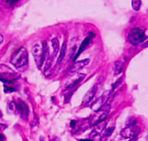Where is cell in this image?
I'll return each mask as SVG.
<instances>
[{
    "instance_id": "6da1fadb",
    "label": "cell",
    "mask_w": 148,
    "mask_h": 141,
    "mask_svg": "<svg viewBox=\"0 0 148 141\" xmlns=\"http://www.w3.org/2000/svg\"><path fill=\"white\" fill-rule=\"evenodd\" d=\"M10 62L17 68L26 66L28 63V53L24 47H20L14 52L12 56Z\"/></svg>"
},
{
    "instance_id": "7a4b0ae2",
    "label": "cell",
    "mask_w": 148,
    "mask_h": 141,
    "mask_svg": "<svg viewBox=\"0 0 148 141\" xmlns=\"http://www.w3.org/2000/svg\"><path fill=\"white\" fill-rule=\"evenodd\" d=\"M147 40V35L144 29L134 27L130 30L128 34V41L133 45H138Z\"/></svg>"
},
{
    "instance_id": "3957f363",
    "label": "cell",
    "mask_w": 148,
    "mask_h": 141,
    "mask_svg": "<svg viewBox=\"0 0 148 141\" xmlns=\"http://www.w3.org/2000/svg\"><path fill=\"white\" fill-rule=\"evenodd\" d=\"M140 132V128L136 125L128 126L121 131V135L124 138H132L138 136Z\"/></svg>"
},
{
    "instance_id": "277c9868",
    "label": "cell",
    "mask_w": 148,
    "mask_h": 141,
    "mask_svg": "<svg viewBox=\"0 0 148 141\" xmlns=\"http://www.w3.org/2000/svg\"><path fill=\"white\" fill-rule=\"evenodd\" d=\"M111 92H107L104 93L102 96L98 97L91 105V108L92 109V110L95 111V112H98L106 103H107V101H108V99L110 96V95H111Z\"/></svg>"
},
{
    "instance_id": "5b68a950",
    "label": "cell",
    "mask_w": 148,
    "mask_h": 141,
    "mask_svg": "<svg viewBox=\"0 0 148 141\" xmlns=\"http://www.w3.org/2000/svg\"><path fill=\"white\" fill-rule=\"evenodd\" d=\"M89 63V58H86L84 59V60H79V61L75 62L73 65H72V66L68 68V71H69V73H72H72H77V72L79 71V70L83 68L85 66H86Z\"/></svg>"
},
{
    "instance_id": "8992f818",
    "label": "cell",
    "mask_w": 148,
    "mask_h": 141,
    "mask_svg": "<svg viewBox=\"0 0 148 141\" xmlns=\"http://www.w3.org/2000/svg\"><path fill=\"white\" fill-rule=\"evenodd\" d=\"M95 37V34H93L92 33H90L89 35H88V37H87L86 38H85V40L82 41V44H81L80 47H79V50H78V51L77 52L76 54H75V58H74V59H73V61H76L77 58L79 56V55H80L81 53H82V52H83L84 50L86 49V47H88V45L90 43V42H91V40H92V37Z\"/></svg>"
},
{
    "instance_id": "52a82bcc",
    "label": "cell",
    "mask_w": 148,
    "mask_h": 141,
    "mask_svg": "<svg viewBox=\"0 0 148 141\" xmlns=\"http://www.w3.org/2000/svg\"><path fill=\"white\" fill-rule=\"evenodd\" d=\"M85 77V74L83 73H79V74L77 75L76 77H75V79L73 80H70L67 83H66V86H65V89L66 90H69V89H72L75 86H76L77 85L79 84Z\"/></svg>"
},
{
    "instance_id": "ba28073f",
    "label": "cell",
    "mask_w": 148,
    "mask_h": 141,
    "mask_svg": "<svg viewBox=\"0 0 148 141\" xmlns=\"http://www.w3.org/2000/svg\"><path fill=\"white\" fill-rule=\"evenodd\" d=\"M97 89H98V86L95 83L89 91L86 93V94L85 95L83 98V104H88L89 102H90L92 100V99L95 96V94L97 92Z\"/></svg>"
},
{
    "instance_id": "9c48e42d",
    "label": "cell",
    "mask_w": 148,
    "mask_h": 141,
    "mask_svg": "<svg viewBox=\"0 0 148 141\" xmlns=\"http://www.w3.org/2000/svg\"><path fill=\"white\" fill-rule=\"evenodd\" d=\"M106 125H107V123L106 122H105V121H103V122L96 124V125H95V127L93 128L92 132H91L90 134L91 138H95V136H97V135H99L100 133H101V132L105 129Z\"/></svg>"
},
{
    "instance_id": "30bf717a",
    "label": "cell",
    "mask_w": 148,
    "mask_h": 141,
    "mask_svg": "<svg viewBox=\"0 0 148 141\" xmlns=\"http://www.w3.org/2000/svg\"><path fill=\"white\" fill-rule=\"evenodd\" d=\"M124 66V62L122 60H116L114 63V71H115V75H118L123 71Z\"/></svg>"
},
{
    "instance_id": "8fae6325",
    "label": "cell",
    "mask_w": 148,
    "mask_h": 141,
    "mask_svg": "<svg viewBox=\"0 0 148 141\" xmlns=\"http://www.w3.org/2000/svg\"><path fill=\"white\" fill-rule=\"evenodd\" d=\"M66 48H67V47H66V43L64 42V43H63V45H62V49H61L60 50V55H59V58H58V62H59V63L62 62V60L64 58L65 55H66Z\"/></svg>"
},
{
    "instance_id": "7c38bea8",
    "label": "cell",
    "mask_w": 148,
    "mask_h": 141,
    "mask_svg": "<svg viewBox=\"0 0 148 141\" xmlns=\"http://www.w3.org/2000/svg\"><path fill=\"white\" fill-rule=\"evenodd\" d=\"M51 43H52V46H53V54L56 55L59 50V40H58V39L56 38V37H54V38L52 39Z\"/></svg>"
},
{
    "instance_id": "4fadbf2b",
    "label": "cell",
    "mask_w": 148,
    "mask_h": 141,
    "mask_svg": "<svg viewBox=\"0 0 148 141\" xmlns=\"http://www.w3.org/2000/svg\"><path fill=\"white\" fill-rule=\"evenodd\" d=\"M142 1L140 0H133L132 1V7L135 11H139L141 7Z\"/></svg>"
},
{
    "instance_id": "5bb4252c",
    "label": "cell",
    "mask_w": 148,
    "mask_h": 141,
    "mask_svg": "<svg viewBox=\"0 0 148 141\" xmlns=\"http://www.w3.org/2000/svg\"><path fill=\"white\" fill-rule=\"evenodd\" d=\"M114 129H115V127H108V129L106 130L105 133H104V135H103L104 138H109V137L112 135L113 132H114Z\"/></svg>"
},
{
    "instance_id": "9a60e30c",
    "label": "cell",
    "mask_w": 148,
    "mask_h": 141,
    "mask_svg": "<svg viewBox=\"0 0 148 141\" xmlns=\"http://www.w3.org/2000/svg\"><path fill=\"white\" fill-rule=\"evenodd\" d=\"M121 81H122V77H121V78H120V79H119L118 80H117L116 81L115 83H114V84H113V86H112V90L111 91V93H112V92H114V90H115V89H116V87H118V86H119L120 84H121Z\"/></svg>"
},
{
    "instance_id": "2e32d148",
    "label": "cell",
    "mask_w": 148,
    "mask_h": 141,
    "mask_svg": "<svg viewBox=\"0 0 148 141\" xmlns=\"http://www.w3.org/2000/svg\"><path fill=\"white\" fill-rule=\"evenodd\" d=\"M17 0H13V1H12V0H10V1H9V0H7V2H10V4H15V3H17Z\"/></svg>"
},
{
    "instance_id": "e0dca14e",
    "label": "cell",
    "mask_w": 148,
    "mask_h": 141,
    "mask_svg": "<svg viewBox=\"0 0 148 141\" xmlns=\"http://www.w3.org/2000/svg\"><path fill=\"white\" fill-rule=\"evenodd\" d=\"M75 123H76V121L73 120V121H71V127H74L75 126Z\"/></svg>"
},
{
    "instance_id": "ac0fdd59",
    "label": "cell",
    "mask_w": 148,
    "mask_h": 141,
    "mask_svg": "<svg viewBox=\"0 0 148 141\" xmlns=\"http://www.w3.org/2000/svg\"><path fill=\"white\" fill-rule=\"evenodd\" d=\"M3 40H4V37H3L2 35L0 34V45L3 43Z\"/></svg>"
},
{
    "instance_id": "d6986e66",
    "label": "cell",
    "mask_w": 148,
    "mask_h": 141,
    "mask_svg": "<svg viewBox=\"0 0 148 141\" xmlns=\"http://www.w3.org/2000/svg\"><path fill=\"white\" fill-rule=\"evenodd\" d=\"M137 139V137H134V138H130V141H136Z\"/></svg>"
},
{
    "instance_id": "ffe728a7",
    "label": "cell",
    "mask_w": 148,
    "mask_h": 141,
    "mask_svg": "<svg viewBox=\"0 0 148 141\" xmlns=\"http://www.w3.org/2000/svg\"><path fill=\"white\" fill-rule=\"evenodd\" d=\"M79 141H92V140H79Z\"/></svg>"
},
{
    "instance_id": "44dd1931",
    "label": "cell",
    "mask_w": 148,
    "mask_h": 141,
    "mask_svg": "<svg viewBox=\"0 0 148 141\" xmlns=\"http://www.w3.org/2000/svg\"><path fill=\"white\" fill-rule=\"evenodd\" d=\"M3 139V136H1V135L0 134V140H2Z\"/></svg>"
},
{
    "instance_id": "7402d4cb",
    "label": "cell",
    "mask_w": 148,
    "mask_h": 141,
    "mask_svg": "<svg viewBox=\"0 0 148 141\" xmlns=\"http://www.w3.org/2000/svg\"><path fill=\"white\" fill-rule=\"evenodd\" d=\"M41 141H42V140H41Z\"/></svg>"
}]
</instances>
